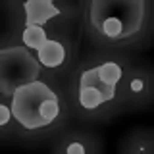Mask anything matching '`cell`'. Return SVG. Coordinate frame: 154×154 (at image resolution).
<instances>
[{
    "label": "cell",
    "instance_id": "cell-1",
    "mask_svg": "<svg viewBox=\"0 0 154 154\" xmlns=\"http://www.w3.org/2000/svg\"><path fill=\"white\" fill-rule=\"evenodd\" d=\"M58 112V96L41 81L19 87L12 94V116L27 129H37L52 123Z\"/></svg>",
    "mask_w": 154,
    "mask_h": 154
},
{
    "label": "cell",
    "instance_id": "cell-2",
    "mask_svg": "<svg viewBox=\"0 0 154 154\" xmlns=\"http://www.w3.org/2000/svg\"><path fill=\"white\" fill-rule=\"evenodd\" d=\"M129 6H131V0L129 2H93V6H91L93 25L110 38L131 37L141 27L143 12H135L125 17H119Z\"/></svg>",
    "mask_w": 154,
    "mask_h": 154
},
{
    "label": "cell",
    "instance_id": "cell-3",
    "mask_svg": "<svg viewBox=\"0 0 154 154\" xmlns=\"http://www.w3.org/2000/svg\"><path fill=\"white\" fill-rule=\"evenodd\" d=\"M38 75V64L25 46L0 50V89L2 94H14L19 87L33 83Z\"/></svg>",
    "mask_w": 154,
    "mask_h": 154
},
{
    "label": "cell",
    "instance_id": "cell-4",
    "mask_svg": "<svg viewBox=\"0 0 154 154\" xmlns=\"http://www.w3.org/2000/svg\"><path fill=\"white\" fill-rule=\"evenodd\" d=\"M122 77V69L114 62L85 71L79 81V102L87 110H94L98 104L108 102L116 94V83Z\"/></svg>",
    "mask_w": 154,
    "mask_h": 154
},
{
    "label": "cell",
    "instance_id": "cell-5",
    "mask_svg": "<svg viewBox=\"0 0 154 154\" xmlns=\"http://www.w3.org/2000/svg\"><path fill=\"white\" fill-rule=\"evenodd\" d=\"M25 12H27V27H31V25L41 27V23L60 16V10L50 0H27Z\"/></svg>",
    "mask_w": 154,
    "mask_h": 154
},
{
    "label": "cell",
    "instance_id": "cell-6",
    "mask_svg": "<svg viewBox=\"0 0 154 154\" xmlns=\"http://www.w3.org/2000/svg\"><path fill=\"white\" fill-rule=\"evenodd\" d=\"M64 58H66V50H64V46L56 41H46V45L38 50V60L48 67L60 66L62 62H64Z\"/></svg>",
    "mask_w": 154,
    "mask_h": 154
},
{
    "label": "cell",
    "instance_id": "cell-7",
    "mask_svg": "<svg viewBox=\"0 0 154 154\" xmlns=\"http://www.w3.org/2000/svg\"><path fill=\"white\" fill-rule=\"evenodd\" d=\"M46 35H45V31H42L38 25H31V27H27L25 31H23V42L29 46V48H37V50H41L42 46L46 45Z\"/></svg>",
    "mask_w": 154,
    "mask_h": 154
},
{
    "label": "cell",
    "instance_id": "cell-8",
    "mask_svg": "<svg viewBox=\"0 0 154 154\" xmlns=\"http://www.w3.org/2000/svg\"><path fill=\"white\" fill-rule=\"evenodd\" d=\"M8 119H10V110L6 106H0V125L8 123Z\"/></svg>",
    "mask_w": 154,
    "mask_h": 154
},
{
    "label": "cell",
    "instance_id": "cell-9",
    "mask_svg": "<svg viewBox=\"0 0 154 154\" xmlns=\"http://www.w3.org/2000/svg\"><path fill=\"white\" fill-rule=\"evenodd\" d=\"M67 152H69V154H83L85 148L81 146L79 143H73V144H69V146H67Z\"/></svg>",
    "mask_w": 154,
    "mask_h": 154
},
{
    "label": "cell",
    "instance_id": "cell-10",
    "mask_svg": "<svg viewBox=\"0 0 154 154\" xmlns=\"http://www.w3.org/2000/svg\"><path fill=\"white\" fill-rule=\"evenodd\" d=\"M131 89H133V91H141V89H143V81H141V79H135L133 83H131Z\"/></svg>",
    "mask_w": 154,
    "mask_h": 154
}]
</instances>
